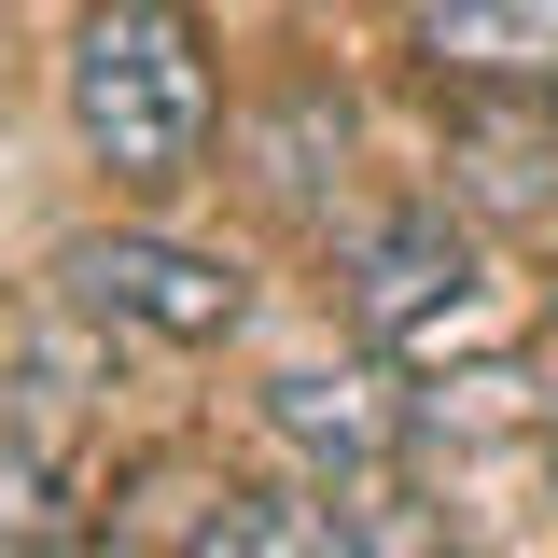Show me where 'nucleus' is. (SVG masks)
I'll return each instance as SVG.
<instances>
[{
  "label": "nucleus",
  "instance_id": "1",
  "mask_svg": "<svg viewBox=\"0 0 558 558\" xmlns=\"http://www.w3.org/2000/svg\"><path fill=\"white\" fill-rule=\"evenodd\" d=\"M70 126L126 196H182L223 140V70L182 0H84L70 28Z\"/></svg>",
  "mask_w": 558,
  "mask_h": 558
},
{
  "label": "nucleus",
  "instance_id": "2",
  "mask_svg": "<svg viewBox=\"0 0 558 558\" xmlns=\"http://www.w3.org/2000/svg\"><path fill=\"white\" fill-rule=\"evenodd\" d=\"M336 307H349V336L377 363H447V349H502L517 336V307L488 279V223L447 209V196H405L377 223H349L336 238Z\"/></svg>",
  "mask_w": 558,
  "mask_h": 558
},
{
  "label": "nucleus",
  "instance_id": "3",
  "mask_svg": "<svg viewBox=\"0 0 558 558\" xmlns=\"http://www.w3.org/2000/svg\"><path fill=\"white\" fill-rule=\"evenodd\" d=\"M57 293L84 322H112V336H154V349H223L252 322V279L223 266V252H196V238H168V223H98V238H70Z\"/></svg>",
  "mask_w": 558,
  "mask_h": 558
},
{
  "label": "nucleus",
  "instance_id": "4",
  "mask_svg": "<svg viewBox=\"0 0 558 558\" xmlns=\"http://www.w3.org/2000/svg\"><path fill=\"white\" fill-rule=\"evenodd\" d=\"M223 154H238L223 182H238L252 209H279V223H322V209L349 196V154H363V98H349L336 70H279L266 98L223 126Z\"/></svg>",
  "mask_w": 558,
  "mask_h": 558
},
{
  "label": "nucleus",
  "instance_id": "5",
  "mask_svg": "<svg viewBox=\"0 0 558 558\" xmlns=\"http://www.w3.org/2000/svg\"><path fill=\"white\" fill-rule=\"evenodd\" d=\"M266 433L307 475H405V447L433 433V405L405 391V363H279L266 377Z\"/></svg>",
  "mask_w": 558,
  "mask_h": 558
},
{
  "label": "nucleus",
  "instance_id": "6",
  "mask_svg": "<svg viewBox=\"0 0 558 558\" xmlns=\"http://www.w3.org/2000/svg\"><path fill=\"white\" fill-rule=\"evenodd\" d=\"M447 209H475L488 238H558V98H461Z\"/></svg>",
  "mask_w": 558,
  "mask_h": 558
},
{
  "label": "nucleus",
  "instance_id": "7",
  "mask_svg": "<svg viewBox=\"0 0 558 558\" xmlns=\"http://www.w3.org/2000/svg\"><path fill=\"white\" fill-rule=\"evenodd\" d=\"M405 43L447 98H558V0H405Z\"/></svg>",
  "mask_w": 558,
  "mask_h": 558
},
{
  "label": "nucleus",
  "instance_id": "8",
  "mask_svg": "<svg viewBox=\"0 0 558 558\" xmlns=\"http://www.w3.org/2000/svg\"><path fill=\"white\" fill-rule=\"evenodd\" d=\"M140 531H154L168 558H349V545H336V488H322V475H307V488L196 475V488H168Z\"/></svg>",
  "mask_w": 558,
  "mask_h": 558
},
{
  "label": "nucleus",
  "instance_id": "9",
  "mask_svg": "<svg viewBox=\"0 0 558 558\" xmlns=\"http://www.w3.org/2000/svg\"><path fill=\"white\" fill-rule=\"evenodd\" d=\"M322 488H336V545L349 558H461L447 502H418L405 475H322Z\"/></svg>",
  "mask_w": 558,
  "mask_h": 558
},
{
  "label": "nucleus",
  "instance_id": "10",
  "mask_svg": "<svg viewBox=\"0 0 558 558\" xmlns=\"http://www.w3.org/2000/svg\"><path fill=\"white\" fill-rule=\"evenodd\" d=\"M70 531H84V502H70L57 433H0V558H57Z\"/></svg>",
  "mask_w": 558,
  "mask_h": 558
},
{
  "label": "nucleus",
  "instance_id": "11",
  "mask_svg": "<svg viewBox=\"0 0 558 558\" xmlns=\"http://www.w3.org/2000/svg\"><path fill=\"white\" fill-rule=\"evenodd\" d=\"M545 488H558V418H545Z\"/></svg>",
  "mask_w": 558,
  "mask_h": 558
}]
</instances>
